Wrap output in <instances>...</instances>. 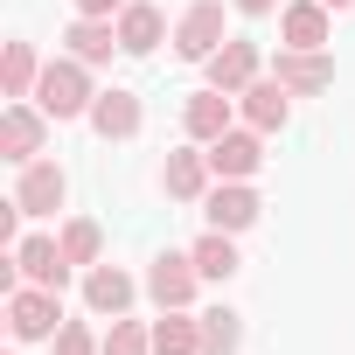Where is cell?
Here are the masks:
<instances>
[{
	"mask_svg": "<svg viewBox=\"0 0 355 355\" xmlns=\"http://www.w3.org/2000/svg\"><path fill=\"white\" fill-rule=\"evenodd\" d=\"M35 105L63 125V119H91V105H98V91H91V63H77V56H49L42 63V84H35Z\"/></svg>",
	"mask_w": 355,
	"mask_h": 355,
	"instance_id": "6da1fadb",
	"label": "cell"
},
{
	"mask_svg": "<svg viewBox=\"0 0 355 355\" xmlns=\"http://www.w3.org/2000/svg\"><path fill=\"white\" fill-rule=\"evenodd\" d=\"M223 42H230V15H223V0H189L182 21H174V56H182V63H209Z\"/></svg>",
	"mask_w": 355,
	"mask_h": 355,
	"instance_id": "7a4b0ae2",
	"label": "cell"
},
{
	"mask_svg": "<svg viewBox=\"0 0 355 355\" xmlns=\"http://www.w3.org/2000/svg\"><path fill=\"white\" fill-rule=\"evenodd\" d=\"M8 327H15V341H49V334L63 327V293H56V286H21V293H8Z\"/></svg>",
	"mask_w": 355,
	"mask_h": 355,
	"instance_id": "3957f363",
	"label": "cell"
},
{
	"mask_svg": "<svg viewBox=\"0 0 355 355\" xmlns=\"http://www.w3.org/2000/svg\"><path fill=\"white\" fill-rule=\"evenodd\" d=\"M42 139H49V112H42V105L15 98L8 112H0V160L28 167V160H42Z\"/></svg>",
	"mask_w": 355,
	"mask_h": 355,
	"instance_id": "277c9868",
	"label": "cell"
},
{
	"mask_svg": "<svg viewBox=\"0 0 355 355\" xmlns=\"http://www.w3.org/2000/svg\"><path fill=\"white\" fill-rule=\"evenodd\" d=\"M15 202H21V216H56V209L70 202V174H63L56 160H28V167L15 174Z\"/></svg>",
	"mask_w": 355,
	"mask_h": 355,
	"instance_id": "5b68a950",
	"label": "cell"
},
{
	"mask_svg": "<svg viewBox=\"0 0 355 355\" xmlns=\"http://www.w3.org/2000/svg\"><path fill=\"white\" fill-rule=\"evenodd\" d=\"M327 42H334L327 0H286L279 8V49H327Z\"/></svg>",
	"mask_w": 355,
	"mask_h": 355,
	"instance_id": "8992f818",
	"label": "cell"
},
{
	"mask_svg": "<svg viewBox=\"0 0 355 355\" xmlns=\"http://www.w3.org/2000/svg\"><path fill=\"white\" fill-rule=\"evenodd\" d=\"M209 167H216V182H251L265 167V132L258 125H230L223 139H209Z\"/></svg>",
	"mask_w": 355,
	"mask_h": 355,
	"instance_id": "52a82bcc",
	"label": "cell"
},
{
	"mask_svg": "<svg viewBox=\"0 0 355 355\" xmlns=\"http://www.w3.org/2000/svg\"><path fill=\"white\" fill-rule=\"evenodd\" d=\"M196 286H202V272H196L189 251H160V258L146 265V300H153V306H189Z\"/></svg>",
	"mask_w": 355,
	"mask_h": 355,
	"instance_id": "ba28073f",
	"label": "cell"
},
{
	"mask_svg": "<svg viewBox=\"0 0 355 355\" xmlns=\"http://www.w3.org/2000/svg\"><path fill=\"white\" fill-rule=\"evenodd\" d=\"M202 216H209V230H251L258 216H265V202H258V189L251 182H216L209 196H202Z\"/></svg>",
	"mask_w": 355,
	"mask_h": 355,
	"instance_id": "9c48e42d",
	"label": "cell"
},
{
	"mask_svg": "<svg viewBox=\"0 0 355 355\" xmlns=\"http://www.w3.org/2000/svg\"><path fill=\"white\" fill-rule=\"evenodd\" d=\"M209 146H174L167 160H160V189L174 196V202H202L209 196Z\"/></svg>",
	"mask_w": 355,
	"mask_h": 355,
	"instance_id": "30bf717a",
	"label": "cell"
},
{
	"mask_svg": "<svg viewBox=\"0 0 355 355\" xmlns=\"http://www.w3.org/2000/svg\"><path fill=\"white\" fill-rule=\"evenodd\" d=\"M202 70H209V84H216V91H230V98H237L244 84H258V77H265V56H258V42H251V35H230Z\"/></svg>",
	"mask_w": 355,
	"mask_h": 355,
	"instance_id": "8fae6325",
	"label": "cell"
},
{
	"mask_svg": "<svg viewBox=\"0 0 355 355\" xmlns=\"http://www.w3.org/2000/svg\"><path fill=\"white\" fill-rule=\"evenodd\" d=\"M230 125H237V98H230V91H216V84H209V91H196V98L182 105V132H189L196 146L223 139Z\"/></svg>",
	"mask_w": 355,
	"mask_h": 355,
	"instance_id": "7c38bea8",
	"label": "cell"
},
{
	"mask_svg": "<svg viewBox=\"0 0 355 355\" xmlns=\"http://www.w3.org/2000/svg\"><path fill=\"white\" fill-rule=\"evenodd\" d=\"M15 265H21V279H28V286H56V293H63V286H70V272H77V265L63 258V237H42V230L15 244Z\"/></svg>",
	"mask_w": 355,
	"mask_h": 355,
	"instance_id": "4fadbf2b",
	"label": "cell"
},
{
	"mask_svg": "<svg viewBox=\"0 0 355 355\" xmlns=\"http://www.w3.org/2000/svg\"><path fill=\"white\" fill-rule=\"evenodd\" d=\"M132 293H139V286H132V272H125V265H105V258H98V265L84 272V306H91L98 320L132 313Z\"/></svg>",
	"mask_w": 355,
	"mask_h": 355,
	"instance_id": "5bb4252c",
	"label": "cell"
},
{
	"mask_svg": "<svg viewBox=\"0 0 355 355\" xmlns=\"http://www.w3.org/2000/svg\"><path fill=\"white\" fill-rule=\"evenodd\" d=\"M272 77H279L293 98H313V91H327V84H334V56H327V49H279Z\"/></svg>",
	"mask_w": 355,
	"mask_h": 355,
	"instance_id": "9a60e30c",
	"label": "cell"
},
{
	"mask_svg": "<svg viewBox=\"0 0 355 355\" xmlns=\"http://www.w3.org/2000/svg\"><path fill=\"white\" fill-rule=\"evenodd\" d=\"M139 125H146V112H139V98L125 84L98 91V105H91V132L98 139H139Z\"/></svg>",
	"mask_w": 355,
	"mask_h": 355,
	"instance_id": "2e32d148",
	"label": "cell"
},
{
	"mask_svg": "<svg viewBox=\"0 0 355 355\" xmlns=\"http://www.w3.org/2000/svg\"><path fill=\"white\" fill-rule=\"evenodd\" d=\"M63 49H70L77 63H91V70L112 63V56H125V49H119V21H98V15H77V21L63 28Z\"/></svg>",
	"mask_w": 355,
	"mask_h": 355,
	"instance_id": "e0dca14e",
	"label": "cell"
},
{
	"mask_svg": "<svg viewBox=\"0 0 355 355\" xmlns=\"http://www.w3.org/2000/svg\"><path fill=\"white\" fill-rule=\"evenodd\" d=\"M237 105H244V125H258V132H279V125L293 119V91H286L279 77L244 84V91H237Z\"/></svg>",
	"mask_w": 355,
	"mask_h": 355,
	"instance_id": "ac0fdd59",
	"label": "cell"
},
{
	"mask_svg": "<svg viewBox=\"0 0 355 355\" xmlns=\"http://www.w3.org/2000/svg\"><path fill=\"white\" fill-rule=\"evenodd\" d=\"M167 35V15L153 8V0H125V15H119V49L125 56H153Z\"/></svg>",
	"mask_w": 355,
	"mask_h": 355,
	"instance_id": "d6986e66",
	"label": "cell"
},
{
	"mask_svg": "<svg viewBox=\"0 0 355 355\" xmlns=\"http://www.w3.org/2000/svg\"><path fill=\"white\" fill-rule=\"evenodd\" d=\"M153 355H202V313L160 306V320H153Z\"/></svg>",
	"mask_w": 355,
	"mask_h": 355,
	"instance_id": "ffe728a7",
	"label": "cell"
},
{
	"mask_svg": "<svg viewBox=\"0 0 355 355\" xmlns=\"http://www.w3.org/2000/svg\"><path fill=\"white\" fill-rule=\"evenodd\" d=\"M35 84H42L35 42H8V49H0V91H8V98H35Z\"/></svg>",
	"mask_w": 355,
	"mask_h": 355,
	"instance_id": "44dd1931",
	"label": "cell"
},
{
	"mask_svg": "<svg viewBox=\"0 0 355 355\" xmlns=\"http://www.w3.org/2000/svg\"><path fill=\"white\" fill-rule=\"evenodd\" d=\"M189 258H196V272H202V279H216V286L237 272V244H230V230H202V237L189 244Z\"/></svg>",
	"mask_w": 355,
	"mask_h": 355,
	"instance_id": "7402d4cb",
	"label": "cell"
},
{
	"mask_svg": "<svg viewBox=\"0 0 355 355\" xmlns=\"http://www.w3.org/2000/svg\"><path fill=\"white\" fill-rule=\"evenodd\" d=\"M244 348V313L237 306H209L202 313V355H237Z\"/></svg>",
	"mask_w": 355,
	"mask_h": 355,
	"instance_id": "603a6c76",
	"label": "cell"
},
{
	"mask_svg": "<svg viewBox=\"0 0 355 355\" xmlns=\"http://www.w3.org/2000/svg\"><path fill=\"white\" fill-rule=\"evenodd\" d=\"M56 237H63V258H70V265H84V272H91V265L105 258V230H98L91 216H70V223H63Z\"/></svg>",
	"mask_w": 355,
	"mask_h": 355,
	"instance_id": "cb8c5ba5",
	"label": "cell"
},
{
	"mask_svg": "<svg viewBox=\"0 0 355 355\" xmlns=\"http://www.w3.org/2000/svg\"><path fill=\"white\" fill-rule=\"evenodd\" d=\"M98 355H153V327H146V320H125V313H119Z\"/></svg>",
	"mask_w": 355,
	"mask_h": 355,
	"instance_id": "d4e9b609",
	"label": "cell"
},
{
	"mask_svg": "<svg viewBox=\"0 0 355 355\" xmlns=\"http://www.w3.org/2000/svg\"><path fill=\"white\" fill-rule=\"evenodd\" d=\"M49 348H56V355H98L105 334H91V320H63V327L49 334Z\"/></svg>",
	"mask_w": 355,
	"mask_h": 355,
	"instance_id": "484cf974",
	"label": "cell"
},
{
	"mask_svg": "<svg viewBox=\"0 0 355 355\" xmlns=\"http://www.w3.org/2000/svg\"><path fill=\"white\" fill-rule=\"evenodd\" d=\"M77 15H98V21H119L125 0H77Z\"/></svg>",
	"mask_w": 355,
	"mask_h": 355,
	"instance_id": "4316f807",
	"label": "cell"
},
{
	"mask_svg": "<svg viewBox=\"0 0 355 355\" xmlns=\"http://www.w3.org/2000/svg\"><path fill=\"white\" fill-rule=\"evenodd\" d=\"M237 15H279V0H230Z\"/></svg>",
	"mask_w": 355,
	"mask_h": 355,
	"instance_id": "83f0119b",
	"label": "cell"
},
{
	"mask_svg": "<svg viewBox=\"0 0 355 355\" xmlns=\"http://www.w3.org/2000/svg\"><path fill=\"white\" fill-rule=\"evenodd\" d=\"M327 8H334V15H348V8H355V0H327Z\"/></svg>",
	"mask_w": 355,
	"mask_h": 355,
	"instance_id": "f1b7e54d",
	"label": "cell"
}]
</instances>
